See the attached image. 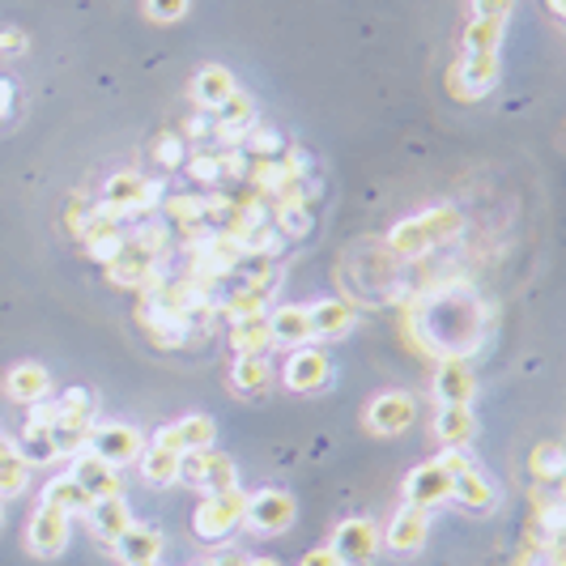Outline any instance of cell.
<instances>
[{
  "mask_svg": "<svg viewBox=\"0 0 566 566\" xmlns=\"http://www.w3.org/2000/svg\"><path fill=\"white\" fill-rule=\"evenodd\" d=\"M460 230H465L460 209L439 205V209H426V214H417V218L401 221V226L388 235V248L396 255H405V260H417V255H431L435 248L451 243Z\"/></svg>",
  "mask_w": 566,
  "mask_h": 566,
  "instance_id": "cell-1",
  "label": "cell"
},
{
  "mask_svg": "<svg viewBox=\"0 0 566 566\" xmlns=\"http://www.w3.org/2000/svg\"><path fill=\"white\" fill-rule=\"evenodd\" d=\"M243 503H248V494H243V490L205 494V503L196 507V515H192V529H196V536H200V541H209V545L226 541V536L243 524Z\"/></svg>",
  "mask_w": 566,
  "mask_h": 566,
  "instance_id": "cell-2",
  "label": "cell"
},
{
  "mask_svg": "<svg viewBox=\"0 0 566 566\" xmlns=\"http://www.w3.org/2000/svg\"><path fill=\"white\" fill-rule=\"evenodd\" d=\"M166 192L157 179H145L137 171H124V175H111L107 179V192H102V205H111L120 218H137V214H150Z\"/></svg>",
  "mask_w": 566,
  "mask_h": 566,
  "instance_id": "cell-3",
  "label": "cell"
},
{
  "mask_svg": "<svg viewBox=\"0 0 566 566\" xmlns=\"http://www.w3.org/2000/svg\"><path fill=\"white\" fill-rule=\"evenodd\" d=\"M86 451H95L98 460H107L111 469H124V465H137V456L145 451V435L137 426H90V439H86Z\"/></svg>",
  "mask_w": 566,
  "mask_h": 566,
  "instance_id": "cell-4",
  "label": "cell"
},
{
  "mask_svg": "<svg viewBox=\"0 0 566 566\" xmlns=\"http://www.w3.org/2000/svg\"><path fill=\"white\" fill-rule=\"evenodd\" d=\"M214 439H218V422H214L209 413H188V417L162 426L154 435V447H166V451L188 456V451H209Z\"/></svg>",
  "mask_w": 566,
  "mask_h": 566,
  "instance_id": "cell-5",
  "label": "cell"
},
{
  "mask_svg": "<svg viewBox=\"0 0 566 566\" xmlns=\"http://www.w3.org/2000/svg\"><path fill=\"white\" fill-rule=\"evenodd\" d=\"M379 545H383V533H379L371 520H346V524H337L328 549L346 566H367V563H375Z\"/></svg>",
  "mask_w": 566,
  "mask_h": 566,
  "instance_id": "cell-6",
  "label": "cell"
},
{
  "mask_svg": "<svg viewBox=\"0 0 566 566\" xmlns=\"http://www.w3.org/2000/svg\"><path fill=\"white\" fill-rule=\"evenodd\" d=\"M243 524L252 533H285L294 524V499L285 490H260L243 503Z\"/></svg>",
  "mask_w": 566,
  "mask_h": 566,
  "instance_id": "cell-7",
  "label": "cell"
},
{
  "mask_svg": "<svg viewBox=\"0 0 566 566\" xmlns=\"http://www.w3.org/2000/svg\"><path fill=\"white\" fill-rule=\"evenodd\" d=\"M499 81V52L490 56H460V64L447 73V86L456 98H481L490 86Z\"/></svg>",
  "mask_w": 566,
  "mask_h": 566,
  "instance_id": "cell-8",
  "label": "cell"
},
{
  "mask_svg": "<svg viewBox=\"0 0 566 566\" xmlns=\"http://www.w3.org/2000/svg\"><path fill=\"white\" fill-rule=\"evenodd\" d=\"M282 379L290 392H315V388H324L333 379V367H328V358L319 349L303 346L290 349V358L282 362Z\"/></svg>",
  "mask_w": 566,
  "mask_h": 566,
  "instance_id": "cell-9",
  "label": "cell"
},
{
  "mask_svg": "<svg viewBox=\"0 0 566 566\" xmlns=\"http://www.w3.org/2000/svg\"><path fill=\"white\" fill-rule=\"evenodd\" d=\"M413 417H417V401H413L410 392H383L371 401V410H367V426L375 431V435H401V431H410Z\"/></svg>",
  "mask_w": 566,
  "mask_h": 566,
  "instance_id": "cell-10",
  "label": "cell"
},
{
  "mask_svg": "<svg viewBox=\"0 0 566 566\" xmlns=\"http://www.w3.org/2000/svg\"><path fill=\"white\" fill-rule=\"evenodd\" d=\"M26 545H31L39 558H56L64 545H68V515L56 507H43L31 515V529H26Z\"/></svg>",
  "mask_w": 566,
  "mask_h": 566,
  "instance_id": "cell-11",
  "label": "cell"
},
{
  "mask_svg": "<svg viewBox=\"0 0 566 566\" xmlns=\"http://www.w3.org/2000/svg\"><path fill=\"white\" fill-rule=\"evenodd\" d=\"M90 499H111V494H124V486H120V469H111L107 460H98L95 451H81V456H73V472H68Z\"/></svg>",
  "mask_w": 566,
  "mask_h": 566,
  "instance_id": "cell-12",
  "label": "cell"
},
{
  "mask_svg": "<svg viewBox=\"0 0 566 566\" xmlns=\"http://www.w3.org/2000/svg\"><path fill=\"white\" fill-rule=\"evenodd\" d=\"M405 503L422 507V511H431V507H439V503H451V477H447L435 460L422 465V469H413L410 481H405Z\"/></svg>",
  "mask_w": 566,
  "mask_h": 566,
  "instance_id": "cell-13",
  "label": "cell"
},
{
  "mask_svg": "<svg viewBox=\"0 0 566 566\" xmlns=\"http://www.w3.org/2000/svg\"><path fill=\"white\" fill-rule=\"evenodd\" d=\"M307 319H312V341H337L358 324V312L346 298H319L315 307H307Z\"/></svg>",
  "mask_w": 566,
  "mask_h": 566,
  "instance_id": "cell-14",
  "label": "cell"
},
{
  "mask_svg": "<svg viewBox=\"0 0 566 566\" xmlns=\"http://www.w3.org/2000/svg\"><path fill=\"white\" fill-rule=\"evenodd\" d=\"M426 536H431V511L405 503L396 515H392V524H388L383 541H388L396 554H413V549H422V545H426Z\"/></svg>",
  "mask_w": 566,
  "mask_h": 566,
  "instance_id": "cell-15",
  "label": "cell"
},
{
  "mask_svg": "<svg viewBox=\"0 0 566 566\" xmlns=\"http://www.w3.org/2000/svg\"><path fill=\"white\" fill-rule=\"evenodd\" d=\"M472 392H477V379L465 358H443L439 375H435V396L443 405H472Z\"/></svg>",
  "mask_w": 566,
  "mask_h": 566,
  "instance_id": "cell-16",
  "label": "cell"
},
{
  "mask_svg": "<svg viewBox=\"0 0 566 566\" xmlns=\"http://www.w3.org/2000/svg\"><path fill=\"white\" fill-rule=\"evenodd\" d=\"M111 545H116V554H120L124 566H154L157 554H162V536L150 524H128L124 536H116Z\"/></svg>",
  "mask_w": 566,
  "mask_h": 566,
  "instance_id": "cell-17",
  "label": "cell"
},
{
  "mask_svg": "<svg viewBox=\"0 0 566 566\" xmlns=\"http://www.w3.org/2000/svg\"><path fill=\"white\" fill-rule=\"evenodd\" d=\"M269 333H273V346H290L303 349L312 341V319H307V307H277L269 315Z\"/></svg>",
  "mask_w": 566,
  "mask_h": 566,
  "instance_id": "cell-18",
  "label": "cell"
},
{
  "mask_svg": "<svg viewBox=\"0 0 566 566\" xmlns=\"http://www.w3.org/2000/svg\"><path fill=\"white\" fill-rule=\"evenodd\" d=\"M4 392L13 396V401H22V405H34V401H43L47 392H52V375L39 367V362H18L9 379H4Z\"/></svg>",
  "mask_w": 566,
  "mask_h": 566,
  "instance_id": "cell-19",
  "label": "cell"
},
{
  "mask_svg": "<svg viewBox=\"0 0 566 566\" xmlns=\"http://www.w3.org/2000/svg\"><path fill=\"white\" fill-rule=\"evenodd\" d=\"M451 503L469 507V511H494L499 494H494V486L477 469H465L451 477Z\"/></svg>",
  "mask_w": 566,
  "mask_h": 566,
  "instance_id": "cell-20",
  "label": "cell"
},
{
  "mask_svg": "<svg viewBox=\"0 0 566 566\" xmlns=\"http://www.w3.org/2000/svg\"><path fill=\"white\" fill-rule=\"evenodd\" d=\"M86 515H90V529H95V533L102 536V541H116V536H124V529L132 524L124 494H111V499H95Z\"/></svg>",
  "mask_w": 566,
  "mask_h": 566,
  "instance_id": "cell-21",
  "label": "cell"
},
{
  "mask_svg": "<svg viewBox=\"0 0 566 566\" xmlns=\"http://www.w3.org/2000/svg\"><path fill=\"white\" fill-rule=\"evenodd\" d=\"M192 95H196V102H200L205 111H218L221 102L235 95V77H230L221 64H205V68L196 73V81H192Z\"/></svg>",
  "mask_w": 566,
  "mask_h": 566,
  "instance_id": "cell-22",
  "label": "cell"
},
{
  "mask_svg": "<svg viewBox=\"0 0 566 566\" xmlns=\"http://www.w3.org/2000/svg\"><path fill=\"white\" fill-rule=\"evenodd\" d=\"M90 494L64 472V477H52L47 486H43V507H56V511H64V515H86L90 511Z\"/></svg>",
  "mask_w": 566,
  "mask_h": 566,
  "instance_id": "cell-23",
  "label": "cell"
},
{
  "mask_svg": "<svg viewBox=\"0 0 566 566\" xmlns=\"http://www.w3.org/2000/svg\"><path fill=\"white\" fill-rule=\"evenodd\" d=\"M230 346H235V353H269V346H273V333H269V315L230 319Z\"/></svg>",
  "mask_w": 566,
  "mask_h": 566,
  "instance_id": "cell-24",
  "label": "cell"
},
{
  "mask_svg": "<svg viewBox=\"0 0 566 566\" xmlns=\"http://www.w3.org/2000/svg\"><path fill=\"white\" fill-rule=\"evenodd\" d=\"M435 435L447 447H469V439L477 435V422H472L469 405H443L439 417H435Z\"/></svg>",
  "mask_w": 566,
  "mask_h": 566,
  "instance_id": "cell-25",
  "label": "cell"
},
{
  "mask_svg": "<svg viewBox=\"0 0 566 566\" xmlns=\"http://www.w3.org/2000/svg\"><path fill=\"white\" fill-rule=\"evenodd\" d=\"M137 465H141V477L157 486V490H166V486H175L179 481V451H166V447H145L141 456H137Z\"/></svg>",
  "mask_w": 566,
  "mask_h": 566,
  "instance_id": "cell-26",
  "label": "cell"
},
{
  "mask_svg": "<svg viewBox=\"0 0 566 566\" xmlns=\"http://www.w3.org/2000/svg\"><path fill=\"white\" fill-rule=\"evenodd\" d=\"M56 422L61 426H95V396L86 388H68L61 401H56Z\"/></svg>",
  "mask_w": 566,
  "mask_h": 566,
  "instance_id": "cell-27",
  "label": "cell"
},
{
  "mask_svg": "<svg viewBox=\"0 0 566 566\" xmlns=\"http://www.w3.org/2000/svg\"><path fill=\"white\" fill-rule=\"evenodd\" d=\"M269 379H273L269 353H239V362H235V371H230V383H235L239 392H260Z\"/></svg>",
  "mask_w": 566,
  "mask_h": 566,
  "instance_id": "cell-28",
  "label": "cell"
},
{
  "mask_svg": "<svg viewBox=\"0 0 566 566\" xmlns=\"http://www.w3.org/2000/svg\"><path fill=\"white\" fill-rule=\"evenodd\" d=\"M503 43V22L494 18H472V26H465V56H490Z\"/></svg>",
  "mask_w": 566,
  "mask_h": 566,
  "instance_id": "cell-29",
  "label": "cell"
},
{
  "mask_svg": "<svg viewBox=\"0 0 566 566\" xmlns=\"http://www.w3.org/2000/svg\"><path fill=\"white\" fill-rule=\"evenodd\" d=\"M200 490H205V494H226V490H239V469H235L226 456H218L214 447L205 451V477H200Z\"/></svg>",
  "mask_w": 566,
  "mask_h": 566,
  "instance_id": "cell-30",
  "label": "cell"
},
{
  "mask_svg": "<svg viewBox=\"0 0 566 566\" xmlns=\"http://www.w3.org/2000/svg\"><path fill=\"white\" fill-rule=\"evenodd\" d=\"M18 456H22L26 465H52V460H56V451H52V426L26 422L22 443H18Z\"/></svg>",
  "mask_w": 566,
  "mask_h": 566,
  "instance_id": "cell-31",
  "label": "cell"
},
{
  "mask_svg": "<svg viewBox=\"0 0 566 566\" xmlns=\"http://www.w3.org/2000/svg\"><path fill=\"white\" fill-rule=\"evenodd\" d=\"M273 230H282L290 239H307L312 235V209H307V200H285V205H277V226Z\"/></svg>",
  "mask_w": 566,
  "mask_h": 566,
  "instance_id": "cell-32",
  "label": "cell"
},
{
  "mask_svg": "<svg viewBox=\"0 0 566 566\" xmlns=\"http://www.w3.org/2000/svg\"><path fill=\"white\" fill-rule=\"evenodd\" d=\"M239 150L252 157V162H260V157H277V154H282L285 141H282V132H277V128L252 124V128H248V137H243V145H239Z\"/></svg>",
  "mask_w": 566,
  "mask_h": 566,
  "instance_id": "cell-33",
  "label": "cell"
},
{
  "mask_svg": "<svg viewBox=\"0 0 566 566\" xmlns=\"http://www.w3.org/2000/svg\"><path fill=\"white\" fill-rule=\"evenodd\" d=\"M26 477H31V465L13 451V456H0V499H13L26 490Z\"/></svg>",
  "mask_w": 566,
  "mask_h": 566,
  "instance_id": "cell-34",
  "label": "cell"
},
{
  "mask_svg": "<svg viewBox=\"0 0 566 566\" xmlns=\"http://www.w3.org/2000/svg\"><path fill=\"white\" fill-rule=\"evenodd\" d=\"M529 469H533L536 477H545V481L563 477V469H566L563 447H558V443H541V447H533V456H529Z\"/></svg>",
  "mask_w": 566,
  "mask_h": 566,
  "instance_id": "cell-35",
  "label": "cell"
},
{
  "mask_svg": "<svg viewBox=\"0 0 566 566\" xmlns=\"http://www.w3.org/2000/svg\"><path fill=\"white\" fill-rule=\"evenodd\" d=\"M264 307H269V294H260V290H252V285H243L239 294H230V298H226V315H230V319L264 315Z\"/></svg>",
  "mask_w": 566,
  "mask_h": 566,
  "instance_id": "cell-36",
  "label": "cell"
},
{
  "mask_svg": "<svg viewBox=\"0 0 566 566\" xmlns=\"http://www.w3.org/2000/svg\"><path fill=\"white\" fill-rule=\"evenodd\" d=\"M86 439H90V431L86 426H52V451L56 456H81L86 451Z\"/></svg>",
  "mask_w": 566,
  "mask_h": 566,
  "instance_id": "cell-37",
  "label": "cell"
},
{
  "mask_svg": "<svg viewBox=\"0 0 566 566\" xmlns=\"http://www.w3.org/2000/svg\"><path fill=\"white\" fill-rule=\"evenodd\" d=\"M154 157L162 166H184L188 162V145H184V137L179 132H162L154 141Z\"/></svg>",
  "mask_w": 566,
  "mask_h": 566,
  "instance_id": "cell-38",
  "label": "cell"
},
{
  "mask_svg": "<svg viewBox=\"0 0 566 566\" xmlns=\"http://www.w3.org/2000/svg\"><path fill=\"white\" fill-rule=\"evenodd\" d=\"M124 243H128L124 230H120V235H95V239H86V252L95 255L98 264H111L116 255L124 252Z\"/></svg>",
  "mask_w": 566,
  "mask_h": 566,
  "instance_id": "cell-39",
  "label": "cell"
},
{
  "mask_svg": "<svg viewBox=\"0 0 566 566\" xmlns=\"http://www.w3.org/2000/svg\"><path fill=\"white\" fill-rule=\"evenodd\" d=\"M184 166H188L192 179H196V184H205V188H209V184H218V179H221L218 154H192L188 162H184Z\"/></svg>",
  "mask_w": 566,
  "mask_h": 566,
  "instance_id": "cell-40",
  "label": "cell"
},
{
  "mask_svg": "<svg viewBox=\"0 0 566 566\" xmlns=\"http://www.w3.org/2000/svg\"><path fill=\"white\" fill-rule=\"evenodd\" d=\"M184 9H188V0H145V13L154 22H175V18H184Z\"/></svg>",
  "mask_w": 566,
  "mask_h": 566,
  "instance_id": "cell-41",
  "label": "cell"
},
{
  "mask_svg": "<svg viewBox=\"0 0 566 566\" xmlns=\"http://www.w3.org/2000/svg\"><path fill=\"white\" fill-rule=\"evenodd\" d=\"M435 465H439L447 477H456V472L472 469V460H469V451H465V447H447L443 456H435Z\"/></svg>",
  "mask_w": 566,
  "mask_h": 566,
  "instance_id": "cell-42",
  "label": "cell"
},
{
  "mask_svg": "<svg viewBox=\"0 0 566 566\" xmlns=\"http://www.w3.org/2000/svg\"><path fill=\"white\" fill-rule=\"evenodd\" d=\"M472 13H477V18H494V22H507V13H511V0H472Z\"/></svg>",
  "mask_w": 566,
  "mask_h": 566,
  "instance_id": "cell-43",
  "label": "cell"
},
{
  "mask_svg": "<svg viewBox=\"0 0 566 566\" xmlns=\"http://www.w3.org/2000/svg\"><path fill=\"white\" fill-rule=\"evenodd\" d=\"M298 566H346V563H341V558H337L328 545H319V549H312V554H303V563H298Z\"/></svg>",
  "mask_w": 566,
  "mask_h": 566,
  "instance_id": "cell-44",
  "label": "cell"
},
{
  "mask_svg": "<svg viewBox=\"0 0 566 566\" xmlns=\"http://www.w3.org/2000/svg\"><path fill=\"white\" fill-rule=\"evenodd\" d=\"M214 566H252V554H248V549H235V545H230V549H221L218 558H214Z\"/></svg>",
  "mask_w": 566,
  "mask_h": 566,
  "instance_id": "cell-45",
  "label": "cell"
},
{
  "mask_svg": "<svg viewBox=\"0 0 566 566\" xmlns=\"http://www.w3.org/2000/svg\"><path fill=\"white\" fill-rule=\"evenodd\" d=\"M13 52H26V34H22V31L0 34V56H13Z\"/></svg>",
  "mask_w": 566,
  "mask_h": 566,
  "instance_id": "cell-46",
  "label": "cell"
},
{
  "mask_svg": "<svg viewBox=\"0 0 566 566\" xmlns=\"http://www.w3.org/2000/svg\"><path fill=\"white\" fill-rule=\"evenodd\" d=\"M214 132V120L209 116H192V120H184V132L179 137H209Z\"/></svg>",
  "mask_w": 566,
  "mask_h": 566,
  "instance_id": "cell-47",
  "label": "cell"
},
{
  "mask_svg": "<svg viewBox=\"0 0 566 566\" xmlns=\"http://www.w3.org/2000/svg\"><path fill=\"white\" fill-rule=\"evenodd\" d=\"M9 111H13V81L0 77V120H4Z\"/></svg>",
  "mask_w": 566,
  "mask_h": 566,
  "instance_id": "cell-48",
  "label": "cell"
},
{
  "mask_svg": "<svg viewBox=\"0 0 566 566\" xmlns=\"http://www.w3.org/2000/svg\"><path fill=\"white\" fill-rule=\"evenodd\" d=\"M18 451V443L9 439V435H0V456H13Z\"/></svg>",
  "mask_w": 566,
  "mask_h": 566,
  "instance_id": "cell-49",
  "label": "cell"
},
{
  "mask_svg": "<svg viewBox=\"0 0 566 566\" xmlns=\"http://www.w3.org/2000/svg\"><path fill=\"white\" fill-rule=\"evenodd\" d=\"M549 9H554V18H563V0H549Z\"/></svg>",
  "mask_w": 566,
  "mask_h": 566,
  "instance_id": "cell-50",
  "label": "cell"
},
{
  "mask_svg": "<svg viewBox=\"0 0 566 566\" xmlns=\"http://www.w3.org/2000/svg\"><path fill=\"white\" fill-rule=\"evenodd\" d=\"M252 566H277V563H269V558H252Z\"/></svg>",
  "mask_w": 566,
  "mask_h": 566,
  "instance_id": "cell-51",
  "label": "cell"
},
{
  "mask_svg": "<svg viewBox=\"0 0 566 566\" xmlns=\"http://www.w3.org/2000/svg\"><path fill=\"white\" fill-rule=\"evenodd\" d=\"M0 524H4V503H0Z\"/></svg>",
  "mask_w": 566,
  "mask_h": 566,
  "instance_id": "cell-52",
  "label": "cell"
},
{
  "mask_svg": "<svg viewBox=\"0 0 566 566\" xmlns=\"http://www.w3.org/2000/svg\"><path fill=\"white\" fill-rule=\"evenodd\" d=\"M200 566H214V563H200Z\"/></svg>",
  "mask_w": 566,
  "mask_h": 566,
  "instance_id": "cell-53",
  "label": "cell"
}]
</instances>
